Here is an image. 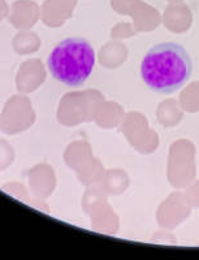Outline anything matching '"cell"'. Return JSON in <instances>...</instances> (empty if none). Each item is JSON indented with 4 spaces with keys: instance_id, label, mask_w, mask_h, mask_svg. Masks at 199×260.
I'll use <instances>...</instances> for the list:
<instances>
[{
    "instance_id": "obj_1",
    "label": "cell",
    "mask_w": 199,
    "mask_h": 260,
    "mask_svg": "<svg viewBox=\"0 0 199 260\" xmlns=\"http://www.w3.org/2000/svg\"><path fill=\"white\" fill-rule=\"evenodd\" d=\"M193 61L182 46L165 42L147 51L141 64V76L150 89L171 94L190 78Z\"/></svg>"
},
{
    "instance_id": "obj_2",
    "label": "cell",
    "mask_w": 199,
    "mask_h": 260,
    "mask_svg": "<svg viewBox=\"0 0 199 260\" xmlns=\"http://www.w3.org/2000/svg\"><path fill=\"white\" fill-rule=\"evenodd\" d=\"M47 64L57 81L68 86H81L95 65V52L85 39L68 38L51 51Z\"/></svg>"
}]
</instances>
